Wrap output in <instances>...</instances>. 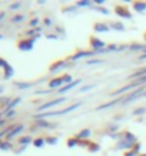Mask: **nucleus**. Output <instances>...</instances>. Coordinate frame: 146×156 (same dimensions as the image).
I'll list each match as a JSON object with an SVG mask.
<instances>
[{"label":"nucleus","instance_id":"f257e3e1","mask_svg":"<svg viewBox=\"0 0 146 156\" xmlns=\"http://www.w3.org/2000/svg\"><path fill=\"white\" fill-rule=\"evenodd\" d=\"M134 145H136V138H135L132 133L129 132H125L123 133V138H121V142L116 145L118 149H129L132 148Z\"/></svg>","mask_w":146,"mask_h":156},{"label":"nucleus","instance_id":"f03ea898","mask_svg":"<svg viewBox=\"0 0 146 156\" xmlns=\"http://www.w3.org/2000/svg\"><path fill=\"white\" fill-rule=\"evenodd\" d=\"M38 38V36H36L34 38H29V40H23L19 43V48L21 51H30L33 48V45H34V41Z\"/></svg>","mask_w":146,"mask_h":156},{"label":"nucleus","instance_id":"7ed1b4c3","mask_svg":"<svg viewBox=\"0 0 146 156\" xmlns=\"http://www.w3.org/2000/svg\"><path fill=\"white\" fill-rule=\"evenodd\" d=\"M89 43H91V47L94 48V51H99V50L105 48L104 41L99 40V38H97V37H91V38H89Z\"/></svg>","mask_w":146,"mask_h":156},{"label":"nucleus","instance_id":"20e7f679","mask_svg":"<svg viewBox=\"0 0 146 156\" xmlns=\"http://www.w3.org/2000/svg\"><path fill=\"white\" fill-rule=\"evenodd\" d=\"M115 12H116L118 16L125 17V19H130V17H132V14H130L129 10H128L125 6H116V7H115Z\"/></svg>","mask_w":146,"mask_h":156},{"label":"nucleus","instance_id":"39448f33","mask_svg":"<svg viewBox=\"0 0 146 156\" xmlns=\"http://www.w3.org/2000/svg\"><path fill=\"white\" fill-rule=\"evenodd\" d=\"M64 101H65V98H57V99H54V101H50V102L44 104V105H41V107L38 108V111H45V109H48V108H53L54 105L64 102Z\"/></svg>","mask_w":146,"mask_h":156},{"label":"nucleus","instance_id":"423d86ee","mask_svg":"<svg viewBox=\"0 0 146 156\" xmlns=\"http://www.w3.org/2000/svg\"><path fill=\"white\" fill-rule=\"evenodd\" d=\"M108 30H109V26L104 24V23H97L94 26V31H97V33H105Z\"/></svg>","mask_w":146,"mask_h":156},{"label":"nucleus","instance_id":"0eeeda50","mask_svg":"<svg viewBox=\"0 0 146 156\" xmlns=\"http://www.w3.org/2000/svg\"><path fill=\"white\" fill-rule=\"evenodd\" d=\"M80 82H81V80H77V81H73V82H71V84H67V85H65V87H62V88H60V90H58V92H60V94H62V92H65V91L73 90L74 87H77L78 84H80Z\"/></svg>","mask_w":146,"mask_h":156},{"label":"nucleus","instance_id":"6e6552de","mask_svg":"<svg viewBox=\"0 0 146 156\" xmlns=\"http://www.w3.org/2000/svg\"><path fill=\"white\" fill-rule=\"evenodd\" d=\"M143 91L142 90H138V91H135V92H132V94L129 95V97H126L123 101L125 102H129V101H134V99H136V98H139V97H142V95H145V94H142Z\"/></svg>","mask_w":146,"mask_h":156},{"label":"nucleus","instance_id":"1a4fd4ad","mask_svg":"<svg viewBox=\"0 0 146 156\" xmlns=\"http://www.w3.org/2000/svg\"><path fill=\"white\" fill-rule=\"evenodd\" d=\"M92 54H95V51H80V53H77L75 55H73V58L71 60H78V58L81 57H89V55H92Z\"/></svg>","mask_w":146,"mask_h":156},{"label":"nucleus","instance_id":"9d476101","mask_svg":"<svg viewBox=\"0 0 146 156\" xmlns=\"http://www.w3.org/2000/svg\"><path fill=\"white\" fill-rule=\"evenodd\" d=\"M21 131H23V125H17L16 128H13L12 131H10V133H9V135L6 136V139H9V140H10V139H12V138H13V136H14V135H17V133H19V132H21Z\"/></svg>","mask_w":146,"mask_h":156},{"label":"nucleus","instance_id":"9b49d317","mask_svg":"<svg viewBox=\"0 0 146 156\" xmlns=\"http://www.w3.org/2000/svg\"><path fill=\"white\" fill-rule=\"evenodd\" d=\"M4 68V78L6 80H9V78L13 75V73H14V70H13V67L12 66H9V64H6V66L3 67Z\"/></svg>","mask_w":146,"mask_h":156},{"label":"nucleus","instance_id":"f8f14e48","mask_svg":"<svg viewBox=\"0 0 146 156\" xmlns=\"http://www.w3.org/2000/svg\"><path fill=\"white\" fill-rule=\"evenodd\" d=\"M61 84H64V82H62V80H61V77L60 78H54L53 81L48 82V87H50V88H57V87H60Z\"/></svg>","mask_w":146,"mask_h":156},{"label":"nucleus","instance_id":"ddd939ff","mask_svg":"<svg viewBox=\"0 0 146 156\" xmlns=\"http://www.w3.org/2000/svg\"><path fill=\"white\" fill-rule=\"evenodd\" d=\"M62 66H65V62L62 61V60H61V61L54 62L53 66H51V68H50V71H51V73H55V71H57L58 68H61V67H62Z\"/></svg>","mask_w":146,"mask_h":156},{"label":"nucleus","instance_id":"4468645a","mask_svg":"<svg viewBox=\"0 0 146 156\" xmlns=\"http://www.w3.org/2000/svg\"><path fill=\"white\" fill-rule=\"evenodd\" d=\"M109 27L114 30H118V31H123V30H125V27H123V24H122L121 21H118V23H111Z\"/></svg>","mask_w":146,"mask_h":156},{"label":"nucleus","instance_id":"2eb2a0df","mask_svg":"<svg viewBox=\"0 0 146 156\" xmlns=\"http://www.w3.org/2000/svg\"><path fill=\"white\" fill-rule=\"evenodd\" d=\"M134 9L136 10V12L142 13V12H145V10H146V3H135L134 4Z\"/></svg>","mask_w":146,"mask_h":156},{"label":"nucleus","instance_id":"dca6fc26","mask_svg":"<svg viewBox=\"0 0 146 156\" xmlns=\"http://www.w3.org/2000/svg\"><path fill=\"white\" fill-rule=\"evenodd\" d=\"M37 125H38V126H43V128H55L54 125H51V123L47 122V121H43V119H37Z\"/></svg>","mask_w":146,"mask_h":156},{"label":"nucleus","instance_id":"f3484780","mask_svg":"<svg viewBox=\"0 0 146 156\" xmlns=\"http://www.w3.org/2000/svg\"><path fill=\"white\" fill-rule=\"evenodd\" d=\"M89 135H91V131H89V129H84V131H81L80 133H78L77 139H81V138H88Z\"/></svg>","mask_w":146,"mask_h":156},{"label":"nucleus","instance_id":"a211bd4d","mask_svg":"<svg viewBox=\"0 0 146 156\" xmlns=\"http://www.w3.org/2000/svg\"><path fill=\"white\" fill-rule=\"evenodd\" d=\"M20 101H21L20 98H16V99H14V101H12V102L9 104L7 107L4 108V112H6V111H9V109H12L13 107H16V105H17V104H19V102H20Z\"/></svg>","mask_w":146,"mask_h":156},{"label":"nucleus","instance_id":"6ab92c4d","mask_svg":"<svg viewBox=\"0 0 146 156\" xmlns=\"http://www.w3.org/2000/svg\"><path fill=\"white\" fill-rule=\"evenodd\" d=\"M143 75H146V68H143V70H141V71H138V73L132 74V75H130V78H136V77H139V80H141V78H143Z\"/></svg>","mask_w":146,"mask_h":156},{"label":"nucleus","instance_id":"aec40b11","mask_svg":"<svg viewBox=\"0 0 146 156\" xmlns=\"http://www.w3.org/2000/svg\"><path fill=\"white\" fill-rule=\"evenodd\" d=\"M16 87L17 88H20V90H24V88L31 87V84H30V82H16Z\"/></svg>","mask_w":146,"mask_h":156},{"label":"nucleus","instance_id":"412c9836","mask_svg":"<svg viewBox=\"0 0 146 156\" xmlns=\"http://www.w3.org/2000/svg\"><path fill=\"white\" fill-rule=\"evenodd\" d=\"M0 148L3 149V151H9V149H12V144H9V142H3V140H0Z\"/></svg>","mask_w":146,"mask_h":156},{"label":"nucleus","instance_id":"4be33fe9","mask_svg":"<svg viewBox=\"0 0 146 156\" xmlns=\"http://www.w3.org/2000/svg\"><path fill=\"white\" fill-rule=\"evenodd\" d=\"M67 145H68L69 148H73V146H77V145H78V139H77V138H71V139L67 140Z\"/></svg>","mask_w":146,"mask_h":156},{"label":"nucleus","instance_id":"5701e85b","mask_svg":"<svg viewBox=\"0 0 146 156\" xmlns=\"http://www.w3.org/2000/svg\"><path fill=\"white\" fill-rule=\"evenodd\" d=\"M125 48V45H119V47H118V45H109V47H108V51H121V50H123Z\"/></svg>","mask_w":146,"mask_h":156},{"label":"nucleus","instance_id":"b1692460","mask_svg":"<svg viewBox=\"0 0 146 156\" xmlns=\"http://www.w3.org/2000/svg\"><path fill=\"white\" fill-rule=\"evenodd\" d=\"M44 142H45L44 139H41V138H37V139L34 140L33 144H34V146H37V148H41V146L44 145Z\"/></svg>","mask_w":146,"mask_h":156},{"label":"nucleus","instance_id":"393cba45","mask_svg":"<svg viewBox=\"0 0 146 156\" xmlns=\"http://www.w3.org/2000/svg\"><path fill=\"white\" fill-rule=\"evenodd\" d=\"M30 142H31V138H30V136H24V138H21V139H20V144L21 145H26V146H27Z\"/></svg>","mask_w":146,"mask_h":156},{"label":"nucleus","instance_id":"a878e982","mask_svg":"<svg viewBox=\"0 0 146 156\" xmlns=\"http://www.w3.org/2000/svg\"><path fill=\"white\" fill-rule=\"evenodd\" d=\"M98 151H99V145H97V144L89 145V152H98Z\"/></svg>","mask_w":146,"mask_h":156},{"label":"nucleus","instance_id":"bb28decb","mask_svg":"<svg viewBox=\"0 0 146 156\" xmlns=\"http://www.w3.org/2000/svg\"><path fill=\"white\" fill-rule=\"evenodd\" d=\"M45 142H47L48 145H55V144H57V138H54V136L47 138V139H45Z\"/></svg>","mask_w":146,"mask_h":156},{"label":"nucleus","instance_id":"cd10ccee","mask_svg":"<svg viewBox=\"0 0 146 156\" xmlns=\"http://www.w3.org/2000/svg\"><path fill=\"white\" fill-rule=\"evenodd\" d=\"M61 80H62V82H64V84H65V82L71 84V82H69V81H71V75H69V74H64L62 77H61Z\"/></svg>","mask_w":146,"mask_h":156},{"label":"nucleus","instance_id":"c85d7f7f","mask_svg":"<svg viewBox=\"0 0 146 156\" xmlns=\"http://www.w3.org/2000/svg\"><path fill=\"white\" fill-rule=\"evenodd\" d=\"M77 6H80V7H85V6H91V3H89L88 0H82V2H78Z\"/></svg>","mask_w":146,"mask_h":156},{"label":"nucleus","instance_id":"c756f323","mask_svg":"<svg viewBox=\"0 0 146 156\" xmlns=\"http://www.w3.org/2000/svg\"><path fill=\"white\" fill-rule=\"evenodd\" d=\"M146 112V108H138L134 111V115H141V114H145Z\"/></svg>","mask_w":146,"mask_h":156},{"label":"nucleus","instance_id":"7c9ffc66","mask_svg":"<svg viewBox=\"0 0 146 156\" xmlns=\"http://www.w3.org/2000/svg\"><path fill=\"white\" fill-rule=\"evenodd\" d=\"M130 50H142V48H145L143 45H141V44H134V45H130L129 47Z\"/></svg>","mask_w":146,"mask_h":156},{"label":"nucleus","instance_id":"2f4dec72","mask_svg":"<svg viewBox=\"0 0 146 156\" xmlns=\"http://www.w3.org/2000/svg\"><path fill=\"white\" fill-rule=\"evenodd\" d=\"M94 9H95V10H99V12H101L102 14H108V10H106V9H102V7H97V6H94Z\"/></svg>","mask_w":146,"mask_h":156},{"label":"nucleus","instance_id":"473e14b6","mask_svg":"<svg viewBox=\"0 0 146 156\" xmlns=\"http://www.w3.org/2000/svg\"><path fill=\"white\" fill-rule=\"evenodd\" d=\"M94 88V85L92 84H91V85H87V87H82L81 88V91H80V92H85V91H88V90H92Z\"/></svg>","mask_w":146,"mask_h":156},{"label":"nucleus","instance_id":"72a5a7b5","mask_svg":"<svg viewBox=\"0 0 146 156\" xmlns=\"http://www.w3.org/2000/svg\"><path fill=\"white\" fill-rule=\"evenodd\" d=\"M78 145L80 146H87V145H89L88 140H78Z\"/></svg>","mask_w":146,"mask_h":156},{"label":"nucleus","instance_id":"f704fd0d","mask_svg":"<svg viewBox=\"0 0 146 156\" xmlns=\"http://www.w3.org/2000/svg\"><path fill=\"white\" fill-rule=\"evenodd\" d=\"M37 24H38V19H33V20L30 21V26H33V27H36Z\"/></svg>","mask_w":146,"mask_h":156},{"label":"nucleus","instance_id":"c9c22d12","mask_svg":"<svg viewBox=\"0 0 146 156\" xmlns=\"http://www.w3.org/2000/svg\"><path fill=\"white\" fill-rule=\"evenodd\" d=\"M21 6V3H14V4H10V9L12 10H14V9H19Z\"/></svg>","mask_w":146,"mask_h":156},{"label":"nucleus","instance_id":"e433bc0d","mask_svg":"<svg viewBox=\"0 0 146 156\" xmlns=\"http://www.w3.org/2000/svg\"><path fill=\"white\" fill-rule=\"evenodd\" d=\"M24 19V16H16V17H13V21H21Z\"/></svg>","mask_w":146,"mask_h":156},{"label":"nucleus","instance_id":"4c0bfd02","mask_svg":"<svg viewBox=\"0 0 146 156\" xmlns=\"http://www.w3.org/2000/svg\"><path fill=\"white\" fill-rule=\"evenodd\" d=\"M125 156H136V152H135V151H130V152H126Z\"/></svg>","mask_w":146,"mask_h":156},{"label":"nucleus","instance_id":"58836bf2","mask_svg":"<svg viewBox=\"0 0 146 156\" xmlns=\"http://www.w3.org/2000/svg\"><path fill=\"white\" fill-rule=\"evenodd\" d=\"M44 24L45 26H51V19H45V20H44Z\"/></svg>","mask_w":146,"mask_h":156},{"label":"nucleus","instance_id":"ea45409f","mask_svg":"<svg viewBox=\"0 0 146 156\" xmlns=\"http://www.w3.org/2000/svg\"><path fill=\"white\" fill-rule=\"evenodd\" d=\"M139 149H141V144H136V145H135V149H134V151H135L136 153H138Z\"/></svg>","mask_w":146,"mask_h":156},{"label":"nucleus","instance_id":"a19ab883","mask_svg":"<svg viewBox=\"0 0 146 156\" xmlns=\"http://www.w3.org/2000/svg\"><path fill=\"white\" fill-rule=\"evenodd\" d=\"M97 62H101L99 60H89L88 64H97Z\"/></svg>","mask_w":146,"mask_h":156},{"label":"nucleus","instance_id":"79ce46f5","mask_svg":"<svg viewBox=\"0 0 146 156\" xmlns=\"http://www.w3.org/2000/svg\"><path fill=\"white\" fill-rule=\"evenodd\" d=\"M13 115H14V111H9L7 112V118H12Z\"/></svg>","mask_w":146,"mask_h":156},{"label":"nucleus","instance_id":"37998d69","mask_svg":"<svg viewBox=\"0 0 146 156\" xmlns=\"http://www.w3.org/2000/svg\"><path fill=\"white\" fill-rule=\"evenodd\" d=\"M95 3H97L98 6H101V4H104V0H95Z\"/></svg>","mask_w":146,"mask_h":156},{"label":"nucleus","instance_id":"c03bdc74","mask_svg":"<svg viewBox=\"0 0 146 156\" xmlns=\"http://www.w3.org/2000/svg\"><path fill=\"white\" fill-rule=\"evenodd\" d=\"M47 37H48V38H53V40H55V38H57V36H55V34H50V36H47Z\"/></svg>","mask_w":146,"mask_h":156},{"label":"nucleus","instance_id":"a18cd8bd","mask_svg":"<svg viewBox=\"0 0 146 156\" xmlns=\"http://www.w3.org/2000/svg\"><path fill=\"white\" fill-rule=\"evenodd\" d=\"M139 60H146V53L143 54V55H141V58H139Z\"/></svg>","mask_w":146,"mask_h":156},{"label":"nucleus","instance_id":"49530a36","mask_svg":"<svg viewBox=\"0 0 146 156\" xmlns=\"http://www.w3.org/2000/svg\"><path fill=\"white\" fill-rule=\"evenodd\" d=\"M4 19V13H0V20H3Z\"/></svg>","mask_w":146,"mask_h":156},{"label":"nucleus","instance_id":"de8ad7c7","mask_svg":"<svg viewBox=\"0 0 146 156\" xmlns=\"http://www.w3.org/2000/svg\"><path fill=\"white\" fill-rule=\"evenodd\" d=\"M3 91H4V87H3V85H0V94H2Z\"/></svg>","mask_w":146,"mask_h":156},{"label":"nucleus","instance_id":"09e8293b","mask_svg":"<svg viewBox=\"0 0 146 156\" xmlns=\"http://www.w3.org/2000/svg\"><path fill=\"white\" fill-rule=\"evenodd\" d=\"M4 123V121H0V126H2V125H3Z\"/></svg>","mask_w":146,"mask_h":156},{"label":"nucleus","instance_id":"8fccbe9b","mask_svg":"<svg viewBox=\"0 0 146 156\" xmlns=\"http://www.w3.org/2000/svg\"><path fill=\"white\" fill-rule=\"evenodd\" d=\"M2 38H3V36H0V40H2Z\"/></svg>","mask_w":146,"mask_h":156},{"label":"nucleus","instance_id":"3c124183","mask_svg":"<svg viewBox=\"0 0 146 156\" xmlns=\"http://www.w3.org/2000/svg\"><path fill=\"white\" fill-rule=\"evenodd\" d=\"M142 156H146V155H142Z\"/></svg>","mask_w":146,"mask_h":156}]
</instances>
